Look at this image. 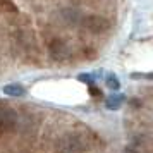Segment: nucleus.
<instances>
[{
    "label": "nucleus",
    "mask_w": 153,
    "mask_h": 153,
    "mask_svg": "<svg viewBox=\"0 0 153 153\" xmlns=\"http://www.w3.org/2000/svg\"><path fill=\"white\" fill-rule=\"evenodd\" d=\"M53 153H84V143L74 132H67L55 143Z\"/></svg>",
    "instance_id": "obj_1"
},
{
    "label": "nucleus",
    "mask_w": 153,
    "mask_h": 153,
    "mask_svg": "<svg viewBox=\"0 0 153 153\" xmlns=\"http://www.w3.org/2000/svg\"><path fill=\"white\" fill-rule=\"evenodd\" d=\"M16 126H17L16 112L7 105H0V138L12 132L16 129Z\"/></svg>",
    "instance_id": "obj_2"
},
{
    "label": "nucleus",
    "mask_w": 153,
    "mask_h": 153,
    "mask_svg": "<svg viewBox=\"0 0 153 153\" xmlns=\"http://www.w3.org/2000/svg\"><path fill=\"white\" fill-rule=\"evenodd\" d=\"M86 24H88V29L95 31V33H100V31L105 28V22L102 21L100 17H88Z\"/></svg>",
    "instance_id": "obj_3"
},
{
    "label": "nucleus",
    "mask_w": 153,
    "mask_h": 153,
    "mask_svg": "<svg viewBox=\"0 0 153 153\" xmlns=\"http://www.w3.org/2000/svg\"><path fill=\"white\" fill-rule=\"evenodd\" d=\"M4 93L5 95H12V97H19V95L24 93V90H22L21 86H17V84H12V86H5L4 88Z\"/></svg>",
    "instance_id": "obj_4"
},
{
    "label": "nucleus",
    "mask_w": 153,
    "mask_h": 153,
    "mask_svg": "<svg viewBox=\"0 0 153 153\" xmlns=\"http://www.w3.org/2000/svg\"><path fill=\"white\" fill-rule=\"evenodd\" d=\"M108 86H110V88H119L117 79H115V77H110V79H108Z\"/></svg>",
    "instance_id": "obj_5"
},
{
    "label": "nucleus",
    "mask_w": 153,
    "mask_h": 153,
    "mask_svg": "<svg viewBox=\"0 0 153 153\" xmlns=\"http://www.w3.org/2000/svg\"><path fill=\"white\" fill-rule=\"evenodd\" d=\"M90 91H91V95H93V97H98V95H102V93H100V91H98L97 88H93V86L90 88Z\"/></svg>",
    "instance_id": "obj_6"
}]
</instances>
